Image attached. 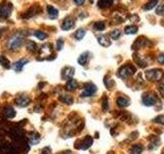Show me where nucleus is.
Instances as JSON below:
<instances>
[{"label":"nucleus","mask_w":164,"mask_h":154,"mask_svg":"<svg viewBox=\"0 0 164 154\" xmlns=\"http://www.w3.org/2000/svg\"><path fill=\"white\" fill-rule=\"evenodd\" d=\"M134 72H136V68L132 65H124L118 70L117 75L118 77L125 79V78H128V77H130L131 75L134 74Z\"/></svg>","instance_id":"nucleus-1"},{"label":"nucleus","mask_w":164,"mask_h":154,"mask_svg":"<svg viewBox=\"0 0 164 154\" xmlns=\"http://www.w3.org/2000/svg\"><path fill=\"white\" fill-rule=\"evenodd\" d=\"M23 41H24V37L20 36V34L18 33L15 36H13V38H10L9 40H8V47H9V49L17 50V49H19L20 46H22Z\"/></svg>","instance_id":"nucleus-2"},{"label":"nucleus","mask_w":164,"mask_h":154,"mask_svg":"<svg viewBox=\"0 0 164 154\" xmlns=\"http://www.w3.org/2000/svg\"><path fill=\"white\" fill-rule=\"evenodd\" d=\"M52 52V45L50 43H45L41 46L39 49V56L38 60L49 59V56H51Z\"/></svg>","instance_id":"nucleus-3"},{"label":"nucleus","mask_w":164,"mask_h":154,"mask_svg":"<svg viewBox=\"0 0 164 154\" xmlns=\"http://www.w3.org/2000/svg\"><path fill=\"white\" fill-rule=\"evenodd\" d=\"M163 76V72L160 69H152L146 72L147 79L150 81H159Z\"/></svg>","instance_id":"nucleus-4"},{"label":"nucleus","mask_w":164,"mask_h":154,"mask_svg":"<svg viewBox=\"0 0 164 154\" xmlns=\"http://www.w3.org/2000/svg\"><path fill=\"white\" fill-rule=\"evenodd\" d=\"M11 10H13V4L7 2V1H3L0 4V18L7 19L11 13Z\"/></svg>","instance_id":"nucleus-5"},{"label":"nucleus","mask_w":164,"mask_h":154,"mask_svg":"<svg viewBox=\"0 0 164 154\" xmlns=\"http://www.w3.org/2000/svg\"><path fill=\"white\" fill-rule=\"evenodd\" d=\"M0 153L1 154H19L18 149L10 144H2L0 146Z\"/></svg>","instance_id":"nucleus-6"},{"label":"nucleus","mask_w":164,"mask_h":154,"mask_svg":"<svg viewBox=\"0 0 164 154\" xmlns=\"http://www.w3.org/2000/svg\"><path fill=\"white\" fill-rule=\"evenodd\" d=\"M95 92H97V86H95V84H92V83H87V84L84 86V90L82 92L81 96L83 98L90 97V96L93 95Z\"/></svg>","instance_id":"nucleus-7"},{"label":"nucleus","mask_w":164,"mask_h":154,"mask_svg":"<svg viewBox=\"0 0 164 154\" xmlns=\"http://www.w3.org/2000/svg\"><path fill=\"white\" fill-rule=\"evenodd\" d=\"M157 101V98L155 95L151 94V92H147L143 96V103L146 106H153Z\"/></svg>","instance_id":"nucleus-8"},{"label":"nucleus","mask_w":164,"mask_h":154,"mask_svg":"<svg viewBox=\"0 0 164 154\" xmlns=\"http://www.w3.org/2000/svg\"><path fill=\"white\" fill-rule=\"evenodd\" d=\"M92 142H93V140H92L91 137L87 136V137H85L84 140L80 142L79 145H78V146H76V147H77V148H79V149H82V150H86V149H88L92 145Z\"/></svg>","instance_id":"nucleus-9"},{"label":"nucleus","mask_w":164,"mask_h":154,"mask_svg":"<svg viewBox=\"0 0 164 154\" xmlns=\"http://www.w3.org/2000/svg\"><path fill=\"white\" fill-rule=\"evenodd\" d=\"M75 25V20L73 18H71V17H68V18H66L64 20V22H63V24H62V29L63 30H70V29H72L73 27H74Z\"/></svg>","instance_id":"nucleus-10"},{"label":"nucleus","mask_w":164,"mask_h":154,"mask_svg":"<svg viewBox=\"0 0 164 154\" xmlns=\"http://www.w3.org/2000/svg\"><path fill=\"white\" fill-rule=\"evenodd\" d=\"M15 103L18 104L20 107H26V106L29 105L30 103V98L27 97V96H20L15 99Z\"/></svg>","instance_id":"nucleus-11"},{"label":"nucleus","mask_w":164,"mask_h":154,"mask_svg":"<svg viewBox=\"0 0 164 154\" xmlns=\"http://www.w3.org/2000/svg\"><path fill=\"white\" fill-rule=\"evenodd\" d=\"M97 41H99V43L102 46H104V47H108V46L111 45V40L108 39V37L106 35L97 36Z\"/></svg>","instance_id":"nucleus-12"},{"label":"nucleus","mask_w":164,"mask_h":154,"mask_svg":"<svg viewBox=\"0 0 164 154\" xmlns=\"http://www.w3.org/2000/svg\"><path fill=\"white\" fill-rule=\"evenodd\" d=\"M74 68H72V67H66L63 72H62V76L63 78H71V77L74 76Z\"/></svg>","instance_id":"nucleus-13"},{"label":"nucleus","mask_w":164,"mask_h":154,"mask_svg":"<svg viewBox=\"0 0 164 154\" xmlns=\"http://www.w3.org/2000/svg\"><path fill=\"white\" fill-rule=\"evenodd\" d=\"M29 141L32 145L38 144L40 142V136L36 131H32L31 133H29Z\"/></svg>","instance_id":"nucleus-14"},{"label":"nucleus","mask_w":164,"mask_h":154,"mask_svg":"<svg viewBox=\"0 0 164 154\" xmlns=\"http://www.w3.org/2000/svg\"><path fill=\"white\" fill-rule=\"evenodd\" d=\"M3 115H4V117L8 118V119H10V118H13L15 116V110L13 109V107L5 108L4 111H3Z\"/></svg>","instance_id":"nucleus-15"},{"label":"nucleus","mask_w":164,"mask_h":154,"mask_svg":"<svg viewBox=\"0 0 164 154\" xmlns=\"http://www.w3.org/2000/svg\"><path fill=\"white\" fill-rule=\"evenodd\" d=\"M28 62H29L28 60H26V59H22V60H20V61L15 62V64H13V69H15V71H20V70L23 69V67L25 66Z\"/></svg>","instance_id":"nucleus-16"},{"label":"nucleus","mask_w":164,"mask_h":154,"mask_svg":"<svg viewBox=\"0 0 164 154\" xmlns=\"http://www.w3.org/2000/svg\"><path fill=\"white\" fill-rule=\"evenodd\" d=\"M117 105L119 106V107L121 108H124V107H127L128 105H129V99H127V98H124V97H119L117 99Z\"/></svg>","instance_id":"nucleus-17"},{"label":"nucleus","mask_w":164,"mask_h":154,"mask_svg":"<svg viewBox=\"0 0 164 154\" xmlns=\"http://www.w3.org/2000/svg\"><path fill=\"white\" fill-rule=\"evenodd\" d=\"M88 59H89V52H83L81 56L78 58V64H80L81 66H84L88 62Z\"/></svg>","instance_id":"nucleus-18"},{"label":"nucleus","mask_w":164,"mask_h":154,"mask_svg":"<svg viewBox=\"0 0 164 154\" xmlns=\"http://www.w3.org/2000/svg\"><path fill=\"white\" fill-rule=\"evenodd\" d=\"M113 1L114 0H99L97 6L100 8H108L113 4Z\"/></svg>","instance_id":"nucleus-19"},{"label":"nucleus","mask_w":164,"mask_h":154,"mask_svg":"<svg viewBox=\"0 0 164 154\" xmlns=\"http://www.w3.org/2000/svg\"><path fill=\"white\" fill-rule=\"evenodd\" d=\"M149 43H150V42H149L146 38H144V37H140V38L136 41L134 46H136V48H141V47H144L146 44H149Z\"/></svg>","instance_id":"nucleus-20"},{"label":"nucleus","mask_w":164,"mask_h":154,"mask_svg":"<svg viewBox=\"0 0 164 154\" xmlns=\"http://www.w3.org/2000/svg\"><path fill=\"white\" fill-rule=\"evenodd\" d=\"M77 86H78V83L75 79H70L66 84V88L68 90H74L75 88H77Z\"/></svg>","instance_id":"nucleus-21"},{"label":"nucleus","mask_w":164,"mask_h":154,"mask_svg":"<svg viewBox=\"0 0 164 154\" xmlns=\"http://www.w3.org/2000/svg\"><path fill=\"white\" fill-rule=\"evenodd\" d=\"M26 47H27V50H29L30 52H34V51L37 50V44H36L34 41H31V40L28 41Z\"/></svg>","instance_id":"nucleus-22"},{"label":"nucleus","mask_w":164,"mask_h":154,"mask_svg":"<svg viewBox=\"0 0 164 154\" xmlns=\"http://www.w3.org/2000/svg\"><path fill=\"white\" fill-rule=\"evenodd\" d=\"M159 144H160V140H159V138H157V137H154L153 139H152L151 143H150V145H149V149H156L158 148Z\"/></svg>","instance_id":"nucleus-23"},{"label":"nucleus","mask_w":164,"mask_h":154,"mask_svg":"<svg viewBox=\"0 0 164 154\" xmlns=\"http://www.w3.org/2000/svg\"><path fill=\"white\" fill-rule=\"evenodd\" d=\"M157 3H158V0H150L146 5H144L143 9L144 10H150L154 7V6H156Z\"/></svg>","instance_id":"nucleus-24"},{"label":"nucleus","mask_w":164,"mask_h":154,"mask_svg":"<svg viewBox=\"0 0 164 154\" xmlns=\"http://www.w3.org/2000/svg\"><path fill=\"white\" fill-rule=\"evenodd\" d=\"M47 10H48V13H49V15H50L51 19H56V17H58L59 11H58V9H56V8H54V6L49 5L48 7H47Z\"/></svg>","instance_id":"nucleus-25"},{"label":"nucleus","mask_w":164,"mask_h":154,"mask_svg":"<svg viewBox=\"0 0 164 154\" xmlns=\"http://www.w3.org/2000/svg\"><path fill=\"white\" fill-rule=\"evenodd\" d=\"M0 65H1V66H3L4 68H6V69H8V68L10 67L9 61H8L7 58H6V56H0Z\"/></svg>","instance_id":"nucleus-26"},{"label":"nucleus","mask_w":164,"mask_h":154,"mask_svg":"<svg viewBox=\"0 0 164 154\" xmlns=\"http://www.w3.org/2000/svg\"><path fill=\"white\" fill-rule=\"evenodd\" d=\"M144 148L141 145H133L131 147V154H141L143 152Z\"/></svg>","instance_id":"nucleus-27"},{"label":"nucleus","mask_w":164,"mask_h":154,"mask_svg":"<svg viewBox=\"0 0 164 154\" xmlns=\"http://www.w3.org/2000/svg\"><path fill=\"white\" fill-rule=\"evenodd\" d=\"M138 32L136 26H128L125 28V34H136Z\"/></svg>","instance_id":"nucleus-28"},{"label":"nucleus","mask_w":164,"mask_h":154,"mask_svg":"<svg viewBox=\"0 0 164 154\" xmlns=\"http://www.w3.org/2000/svg\"><path fill=\"white\" fill-rule=\"evenodd\" d=\"M60 100L63 103H65V104H68V105H71L72 103H73V99H72V97H70V96H62V97L60 98Z\"/></svg>","instance_id":"nucleus-29"},{"label":"nucleus","mask_w":164,"mask_h":154,"mask_svg":"<svg viewBox=\"0 0 164 154\" xmlns=\"http://www.w3.org/2000/svg\"><path fill=\"white\" fill-rule=\"evenodd\" d=\"M85 35V30L84 29H79V30L76 31V33H75V37H76L77 40H81Z\"/></svg>","instance_id":"nucleus-30"},{"label":"nucleus","mask_w":164,"mask_h":154,"mask_svg":"<svg viewBox=\"0 0 164 154\" xmlns=\"http://www.w3.org/2000/svg\"><path fill=\"white\" fill-rule=\"evenodd\" d=\"M37 13H38V9H37L36 6H34V7L30 8V9L28 10V13H26V18H31V17L35 15Z\"/></svg>","instance_id":"nucleus-31"},{"label":"nucleus","mask_w":164,"mask_h":154,"mask_svg":"<svg viewBox=\"0 0 164 154\" xmlns=\"http://www.w3.org/2000/svg\"><path fill=\"white\" fill-rule=\"evenodd\" d=\"M34 35L38 39H40V40H43V39H45L47 37V34L44 33L43 31H36V32H34Z\"/></svg>","instance_id":"nucleus-32"},{"label":"nucleus","mask_w":164,"mask_h":154,"mask_svg":"<svg viewBox=\"0 0 164 154\" xmlns=\"http://www.w3.org/2000/svg\"><path fill=\"white\" fill-rule=\"evenodd\" d=\"M106 25L104 22H97V23H95V25H93V28H95V30L97 31H102L104 29H105Z\"/></svg>","instance_id":"nucleus-33"},{"label":"nucleus","mask_w":164,"mask_h":154,"mask_svg":"<svg viewBox=\"0 0 164 154\" xmlns=\"http://www.w3.org/2000/svg\"><path fill=\"white\" fill-rule=\"evenodd\" d=\"M121 35V32L120 30H114L111 32V38L114 39V40H117Z\"/></svg>","instance_id":"nucleus-34"},{"label":"nucleus","mask_w":164,"mask_h":154,"mask_svg":"<svg viewBox=\"0 0 164 154\" xmlns=\"http://www.w3.org/2000/svg\"><path fill=\"white\" fill-rule=\"evenodd\" d=\"M153 121L155 123H159V124H162V125H164V115L157 116L156 118H154Z\"/></svg>","instance_id":"nucleus-35"},{"label":"nucleus","mask_w":164,"mask_h":154,"mask_svg":"<svg viewBox=\"0 0 164 154\" xmlns=\"http://www.w3.org/2000/svg\"><path fill=\"white\" fill-rule=\"evenodd\" d=\"M109 109V102H108V98L105 97L102 99V110L107 111Z\"/></svg>","instance_id":"nucleus-36"},{"label":"nucleus","mask_w":164,"mask_h":154,"mask_svg":"<svg viewBox=\"0 0 164 154\" xmlns=\"http://www.w3.org/2000/svg\"><path fill=\"white\" fill-rule=\"evenodd\" d=\"M63 46H64V39L63 38L58 39V41H56V47H58V49L61 50L63 48Z\"/></svg>","instance_id":"nucleus-37"},{"label":"nucleus","mask_w":164,"mask_h":154,"mask_svg":"<svg viewBox=\"0 0 164 154\" xmlns=\"http://www.w3.org/2000/svg\"><path fill=\"white\" fill-rule=\"evenodd\" d=\"M156 13L159 15H164V5H159L158 7H157L156 9Z\"/></svg>","instance_id":"nucleus-38"},{"label":"nucleus","mask_w":164,"mask_h":154,"mask_svg":"<svg viewBox=\"0 0 164 154\" xmlns=\"http://www.w3.org/2000/svg\"><path fill=\"white\" fill-rule=\"evenodd\" d=\"M157 61L160 63V64H163L164 65V54H160V56H158V59H157Z\"/></svg>","instance_id":"nucleus-39"},{"label":"nucleus","mask_w":164,"mask_h":154,"mask_svg":"<svg viewBox=\"0 0 164 154\" xmlns=\"http://www.w3.org/2000/svg\"><path fill=\"white\" fill-rule=\"evenodd\" d=\"M74 1H75V3H76V4H78V5H82V4H83V3H84L85 0H74Z\"/></svg>","instance_id":"nucleus-40"},{"label":"nucleus","mask_w":164,"mask_h":154,"mask_svg":"<svg viewBox=\"0 0 164 154\" xmlns=\"http://www.w3.org/2000/svg\"><path fill=\"white\" fill-rule=\"evenodd\" d=\"M61 154H72L71 151H69V150H67V151H64V152H62Z\"/></svg>","instance_id":"nucleus-41"},{"label":"nucleus","mask_w":164,"mask_h":154,"mask_svg":"<svg viewBox=\"0 0 164 154\" xmlns=\"http://www.w3.org/2000/svg\"><path fill=\"white\" fill-rule=\"evenodd\" d=\"M163 154H164V153H163Z\"/></svg>","instance_id":"nucleus-42"}]
</instances>
